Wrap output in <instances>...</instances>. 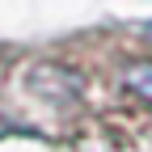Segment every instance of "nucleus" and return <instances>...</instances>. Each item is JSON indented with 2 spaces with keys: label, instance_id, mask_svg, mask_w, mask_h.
Wrapping results in <instances>:
<instances>
[{
  "label": "nucleus",
  "instance_id": "f03ea898",
  "mask_svg": "<svg viewBox=\"0 0 152 152\" xmlns=\"http://www.w3.org/2000/svg\"><path fill=\"white\" fill-rule=\"evenodd\" d=\"M148 34H152V30H148Z\"/></svg>",
  "mask_w": 152,
  "mask_h": 152
},
{
  "label": "nucleus",
  "instance_id": "f257e3e1",
  "mask_svg": "<svg viewBox=\"0 0 152 152\" xmlns=\"http://www.w3.org/2000/svg\"><path fill=\"white\" fill-rule=\"evenodd\" d=\"M127 80L135 85V93H144V97L152 102V64H140V68H131V72H127Z\"/></svg>",
  "mask_w": 152,
  "mask_h": 152
}]
</instances>
